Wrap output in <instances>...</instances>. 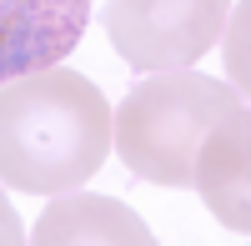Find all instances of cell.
I'll list each match as a JSON object with an SVG mask.
<instances>
[{"instance_id": "obj_1", "label": "cell", "mask_w": 251, "mask_h": 246, "mask_svg": "<svg viewBox=\"0 0 251 246\" xmlns=\"http://www.w3.org/2000/svg\"><path fill=\"white\" fill-rule=\"evenodd\" d=\"M111 156V100L96 80L46 66L0 86V181L25 196L75 191Z\"/></svg>"}, {"instance_id": "obj_2", "label": "cell", "mask_w": 251, "mask_h": 246, "mask_svg": "<svg viewBox=\"0 0 251 246\" xmlns=\"http://www.w3.org/2000/svg\"><path fill=\"white\" fill-rule=\"evenodd\" d=\"M246 106V96L226 80H211L191 66L146 71L131 96L111 111V151H121L126 171L156 186H191V161L206 131Z\"/></svg>"}, {"instance_id": "obj_3", "label": "cell", "mask_w": 251, "mask_h": 246, "mask_svg": "<svg viewBox=\"0 0 251 246\" xmlns=\"http://www.w3.org/2000/svg\"><path fill=\"white\" fill-rule=\"evenodd\" d=\"M231 0H111L106 35L131 71L196 66L221 40Z\"/></svg>"}, {"instance_id": "obj_4", "label": "cell", "mask_w": 251, "mask_h": 246, "mask_svg": "<svg viewBox=\"0 0 251 246\" xmlns=\"http://www.w3.org/2000/svg\"><path fill=\"white\" fill-rule=\"evenodd\" d=\"M91 25V0H0V86L60 66Z\"/></svg>"}, {"instance_id": "obj_5", "label": "cell", "mask_w": 251, "mask_h": 246, "mask_svg": "<svg viewBox=\"0 0 251 246\" xmlns=\"http://www.w3.org/2000/svg\"><path fill=\"white\" fill-rule=\"evenodd\" d=\"M191 186L211 206V216L231 231H251V116L246 106L231 111L206 131L191 161Z\"/></svg>"}, {"instance_id": "obj_6", "label": "cell", "mask_w": 251, "mask_h": 246, "mask_svg": "<svg viewBox=\"0 0 251 246\" xmlns=\"http://www.w3.org/2000/svg\"><path fill=\"white\" fill-rule=\"evenodd\" d=\"M35 241L40 246H66V241H126V246H151V226L116 196H96V191H60L50 196V206L35 221Z\"/></svg>"}, {"instance_id": "obj_7", "label": "cell", "mask_w": 251, "mask_h": 246, "mask_svg": "<svg viewBox=\"0 0 251 246\" xmlns=\"http://www.w3.org/2000/svg\"><path fill=\"white\" fill-rule=\"evenodd\" d=\"M231 40H246V5H241V10H236V20H231ZM226 66H231L236 86H241V96H246V60H241V46L226 50Z\"/></svg>"}, {"instance_id": "obj_8", "label": "cell", "mask_w": 251, "mask_h": 246, "mask_svg": "<svg viewBox=\"0 0 251 246\" xmlns=\"http://www.w3.org/2000/svg\"><path fill=\"white\" fill-rule=\"evenodd\" d=\"M20 236H25V226H20V216H15V206L5 201V191H0V246H15Z\"/></svg>"}]
</instances>
